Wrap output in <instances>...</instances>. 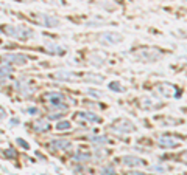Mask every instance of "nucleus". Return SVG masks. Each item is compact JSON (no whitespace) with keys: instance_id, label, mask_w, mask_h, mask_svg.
I'll return each mask as SVG.
<instances>
[{"instance_id":"nucleus-1","label":"nucleus","mask_w":187,"mask_h":175,"mask_svg":"<svg viewBox=\"0 0 187 175\" xmlns=\"http://www.w3.org/2000/svg\"><path fill=\"white\" fill-rule=\"evenodd\" d=\"M5 33L10 34L11 37H16V39H20V40H27L33 36V31L30 28H25V26H6Z\"/></svg>"},{"instance_id":"nucleus-2","label":"nucleus","mask_w":187,"mask_h":175,"mask_svg":"<svg viewBox=\"0 0 187 175\" xmlns=\"http://www.w3.org/2000/svg\"><path fill=\"white\" fill-rule=\"evenodd\" d=\"M134 54H136V58H139L140 61H145V62H153L162 56V53L158 48H142V50H137Z\"/></svg>"},{"instance_id":"nucleus-3","label":"nucleus","mask_w":187,"mask_h":175,"mask_svg":"<svg viewBox=\"0 0 187 175\" xmlns=\"http://www.w3.org/2000/svg\"><path fill=\"white\" fill-rule=\"evenodd\" d=\"M111 130L119 132V133H130V132H134L136 127L128 119H117V121H114L111 124Z\"/></svg>"},{"instance_id":"nucleus-4","label":"nucleus","mask_w":187,"mask_h":175,"mask_svg":"<svg viewBox=\"0 0 187 175\" xmlns=\"http://www.w3.org/2000/svg\"><path fill=\"white\" fill-rule=\"evenodd\" d=\"M98 42L103 43V45H116V43L122 42V36L114 31H106L98 36Z\"/></svg>"},{"instance_id":"nucleus-5","label":"nucleus","mask_w":187,"mask_h":175,"mask_svg":"<svg viewBox=\"0 0 187 175\" xmlns=\"http://www.w3.org/2000/svg\"><path fill=\"white\" fill-rule=\"evenodd\" d=\"M156 90L159 95H162L164 98H172V96H178L179 93L176 92V87H173L172 84H167V82H162L156 87Z\"/></svg>"},{"instance_id":"nucleus-6","label":"nucleus","mask_w":187,"mask_h":175,"mask_svg":"<svg viewBox=\"0 0 187 175\" xmlns=\"http://www.w3.org/2000/svg\"><path fill=\"white\" fill-rule=\"evenodd\" d=\"M179 143H178V140H175L173 137H167V135H164V137H161L159 140H158V146H161V147H164V149H173V147H176Z\"/></svg>"},{"instance_id":"nucleus-7","label":"nucleus","mask_w":187,"mask_h":175,"mask_svg":"<svg viewBox=\"0 0 187 175\" xmlns=\"http://www.w3.org/2000/svg\"><path fill=\"white\" fill-rule=\"evenodd\" d=\"M122 161H123V164L128 166V167H139V166H143V164H145V161H143L142 158L133 157V155H125V157L122 158Z\"/></svg>"},{"instance_id":"nucleus-8","label":"nucleus","mask_w":187,"mask_h":175,"mask_svg":"<svg viewBox=\"0 0 187 175\" xmlns=\"http://www.w3.org/2000/svg\"><path fill=\"white\" fill-rule=\"evenodd\" d=\"M37 19H39V22L44 25V26H49V28H55L59 25V20L52 17V16H47V14H39L37 16Z\"/></svg>"},{"instance_id":"nucleus-9","label":"nucleus","mask_w":187,"mask_h":175,"mask_svg":"<svg viewBox=\"0 0 187 175\" xmlns=\"http://www.w3.org/2000/svg\"><path fill=\"white\" fill-rule=\"evenodd\" d=\"M3 61L6 62H13V64H27V58L23 54H8V56H3Z\"/></svg>"},{"instance_id":"nucleus-10","label":"nucleus","mask_w":187,"mask_h":175,"mask_svg":"<svg viewBox=\"0 0 187 175\" xmlns=\"http://www.w3.org/2000/svg\"><path fill=\"white\" fill-rule=\"evenodd\" d=\"M140 105L143 109H156V107H161L162 102H159V101H156L153 98H143L142 102H140Z\"/></svg>"},{"instance_id":"nucleus-11","label":"nucleus","mask_w":187,"mask_h":175,"mask_svg":"<svg viewBox=\"0 0 187 175\" xmlns=\"http://www.w3.org/2000/svg\"><path fill=\"white\" fill-rule=\"evenodd\" d=\"M77 118H78V119L83 118V119H87V121H91V122H100V121H101L100 116L95 115V113H92V112H83V113H78Z\"/></svg>"},{"instance_id":"nucleus-12","label":"nucleus","mask_w":187,"mask_h":175,"mask_svg":"<svg viewBox=\"0 0 187 175\" xmlns=\"http://www.w3.org/2000/svg\"><path fill=\"white\" fill-rule=\"evenodd\" d=\"M73 74L75 73H70V71H58L55 74V78L59 79V81H75V79H77V76H73Z\"/></svg>"},{"instance_id":"nucleus-13","label":"nucleus","mask_w":187,"mask_h":175,"mask_svg":"<svg viewBox=\"0 0 187 175\" xmlns=\"http://www.w3.org/2000/svg\"><path fill=\"white\" fill-rule=\"evenodd\" d=\"M45 98H47L49 101H52L55 105H58V104H61V101H64V95H61V93H55V92L47 93Z\"/></svg>"},{"instance_id":"nucleus-14","label":"nucleus","mask_w":187,"mask_h":175,"mask_svg":"<svg viewBox=\"0 0 187 175\" xmlns=\"http://www.w3.org/2000/svg\"><path fill=\"white\" fill-rule=\"evenodd\" d=\"M50 146L53 149H67V147H70V141H67V140H56V141H52Z\"/></svg>"},{"instance_id":"nucleus-15","label":"nucleus","mask_w":187,"mask_h":175,"mask_svg":"<svg viewBox=\"0 0 187 175\" xmlns=\"http://www.w3.org/2000/svg\"><path fill=\"white\" fill-rule=\"evenodd\" d=\"M109 90H112V92H125V89L122 87V84L117 82V81H114V82L109 84Z\"/></svg>"},{"instance_id":"nucleus-16","label":"nucleus","mask_w":187,"mask_h":175,"mask_svg":"<svg viewBox=\"0 0 187 175\" xmlns=\"http://www.w3.org/2000/svg\"><path fill=\"white\" fill-rule=\"evenodd\" d=\"M34 129L37 130V132H47V130L50 129V125L47 122H36L34 124Z\"/></svg>"},{"instance_id":"nucleus-17","label":"nucleus","mask_w":187,"mask_h":175,"mask_svg":"<svg viewBox=\"0 0 187 175\" xmlns=\"http://www.w3.org/2000/svg\"><path fill=\"white\" fill-rule=\"evenodd\" d=\"M86 81H91V82H95V84H100V82H103V78L101 76H92V74H87L86 76Z\"/></svg>"},{"instance_id":"nucleus-18","label":"nucleus","mask_w":187,"mask_h":175,"mask_svg":"<svg viewBox=\"0 0 187 175\" xmlns=\"http://www.w3.org/2000/svg\"><path fill=\"white\" fill-rule=\"evenodd\" d=\"M56 129L58 130H67V129H70V122L69 121H61V122L56 124Z\"/></svg>"},{"instance_id":"nucleus-19","label":"nucleus","mask_w":187,"mask_h":175,"mask_svg":"<svg viewBox=\"0 0 187 175\" xmlns=\"http://www.w3.org/2000/svg\"><path fill=\"white\" fill-rule=\"evenodd\" d=\"M77 160H80V161H89L91 160V153H81V150H80L78 155H77Z\"/></svg>"},{"instance_id":"nucleus-20","label":"nucleus","mask_w":187,"mask_h":175,"mask_svg":"<svg viewBox=\"0 0 187 175\" xmlns=\"http://www.w3.org/2000/svg\"><path fill=\"white\" fill-rule=\"evenodd\" d=\"M103 175H114L116 173V170H114V167H112V166H108V167H104L103 169Z\"/></svg>"},{"instance_id":"nucleus-21","label":"nucleus","mask_w":187,"mask_h":175,"mask_svg":"<svg viewBox=\"0 0 187 175\" xmlns=\"http://www.w3.org/2000/svg\"><path fill=\"white\" fill-rule=\"evenodd\" d=\"M10 73H11V68H6V67L0 68V76H10Z\"/></svg>"},{"instance_id":"nucleus-22","label":"nucleus","mask_w":187,"mask_h":175,"mask_svg":"<svg viewBox=\"0 0 187 175\" xmlns=\"http://www.w3.org/2000/svg\"><path fill=\"white\" fill-rule=\"evenodd\" d=\"M17 144H19V146H22L23 149H28V147H30V146H28V143H27V141H23V140H20V138H17Z\"/></svg>"},{"instance_id":"nucleus-23","label":"nucleus","mask_w":187,"mask_h":175,"mask_svg":"<svg viewBox=\"0 0 187 175\" xmlns=\"http://www.w3.org/2000/svg\"><path fill=\"white\" fill-rule=\"evenodd\" d=\"M167 167L165 166H151V170H156V172H164Z\"/></svg>"},{"instance_id":"nucleus-24","label":"nucleus","mask_w":187,"mask_h":175,"mask_svg":"<svg viewBox=\"0 0 187 175\" xmlns=\"http://www.w3.org/2000/svg\"><path fill=\"white\" fill-rule=\"evenodd\" d=\"M94 143H108V140L106 138H98V137H94V138H91Z\"/></svg>"},{"instance_id":"nucleus-25","label":"nucleus","mask_w":187,"mask_h":175,"mask_svg":"<svg viewBox=\"0 0 187 175\" xmlns=\"http://www.w3.org/2000/svg\"><path fill=\"white\" fill-rule=\"evenodd\" d=\"M28 113H30V115H37V113H39V110H37L36 107H30V109H28Z\"/></svg>"},{"instance_id":"nucleus-26","label":"nucleus","mask_w":187,"mask_h":175,"mask_svg":"<svg viewBox=\"0 0 187 175\" xmlns=\"http://www.w3.org/2000/svg\"><path fill=\"white\" fill-rule=\"evenodd\" d=\"M181 161H182L184 164H187V150L181 153Z\"/></svg>"},{"instance_id":"nucleus-27","label":"nucleus","mask_w":187,"mask_h":175,"mask_svg":"<svg viewBox=\"0 0 187 175\" xmlns=\"http://www.w3.org/2000/svg\"><path fill=\"white\" fill-rule=\"evenodd\" d=\"M5 155H6V157H10V158H13V157H16V152H14L13 149H10V150H8Z\"/></svg>"},{"instance_id":"nucleus-28","label":"nucleus","mask_w":187,"mask_h":175,"mask_svg":"<svg viewBox=\"0 0 187 175\" xmlns=\"http://www.w3.org/2000/svg\"><path fill=\"white\" fill-rule=\"evenodd\" d=\"M17 122H19V121H17V118H13V119H11V125H16Z\"/></svg>"},{"instance_id":"nucleus-29","label":"nucleus","mask_w":187,"mask_h":175,"mask_svg":"<svg viewBox=\"0 0 187 175\" xmlns=\"http://www.w3.org/2000/svg\"><path fill=\"white\" fill-rule=\"evenodd\" d=\"M3 116H5V113H3V109L0 107V118H3Z\"/></svg>"},{"instance_id":"nucleus-30","label":"nucleus","mask_w":187,"mask_h":175,"mask_svg":"<svg viewBox=\"0 0 187 175\" xmlns=\"http://www.w3.org/2000/svg\"><path fill=\"white\" fill-rule=\"evenodd\" d=\"M133 175H145V173H142V172H133Z\"/></svg>"}]
</instances>
